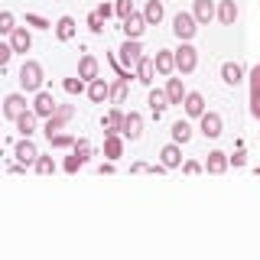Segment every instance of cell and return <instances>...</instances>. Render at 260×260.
<instances>
[{"instance_id":"obj_4","label":"cell","mask_w":260,"mask_h":260,"mask_svg":"<svg viewBox=\"0 0 260 260\" xmlns=\"http://www.w3.org/2000/svg\"><path fill=\"white\" fill-rule=\"evenodd\" d=\"M173 32L182 39V43H189L195 32H199V20H195L192 13H176L173 16Z\"/></svg>"},{"instance_id":"obj_16","label":"cell","mask_w":260,"mask_h":260,"mask_svg":"<svg viewBox=\"0 0 260 260\" xmlns=\"http://www.w3.org/2000/svg\"><path fill=\"white\" fill-rule=\"evenodd\" d=\"M215 10H218L215 0H195V4H192V16L199 20V26H205V23L215 20Z\"/></svg>"},{"instance_id":"obj_8","label":"cell","mask_w":260,"mask_h":260,"mask_svg":"<svg viewBox=\"0 0 260 260\" xmlns=\"http://www.w3.org/2000/svg\"><path fill=\"white\" fill-rule=\"evenodd\" d=\"M32 111H36L43 120H46V117H52V114L59 111V104H55L52 91H46V88H43V91H36V98H32Z\"/></svg>"},{"instance_id":"obj_15","label":"cell","mask_w":260,"mask_h":260,"mask_svg":"<svg viewBox=\"0 0 260 260\" xmlns=\"http://www.w3.org/2000/svg\"><path fill=\"white\" fill-rule=\"evenodd\" d=\"M250 117L260 120V65L250 69Z\"/></svg>"},{"instance_id":"obj_42","label":"cell","mask_w":260,"mask_h":260,"mask_svg":"<svg viewBox=\"0 0 260 260\" xmlns=\"http://www.w3.org/2000/svg\"><path fill=\"white\" fill-rule=\"evenodd\" d=\"M88 29H91V32H94V36H98V32H104V20H101V16H98L94 10H91V13H88Z\"/></svg>"},{"instance_id":"obj_30","label":"cell","mask_w":260,"mask_h":260,"mask_svg":"<svg viewBox=\"0 0 260 260\" xmlns=\"http://www.w3.org/2000/svg\"><path fill=\"white\" fill-rule=\"evenodd\" d=\"M143 16H146V23H150V26H159V23H162V0H146Z\"/></svg>"},{"instance_id":"obj_13","label":"cell","mask_w":260,"mask_h":260,"mask_svg":"<svg viewBox=\"0 0 260 260\" xmlns=\"http://www.w3.org/2000/svg\"><path fill=\"white\" fill-rule=\"evenodd\" d=\"M85 94L91 98L94 104H104V101H108V98H111V85H108V81H104L101 75H98V78H91V81H88Z\"/></svg>"},{"instance_id":"obj_40","label":"cell","mask_w":260,"mask_h":260,"mask_svg":"<svg viewBox=\"0 0 260 260\" xmlns=\"http://www.w3.org/2000/svg\"><path fill=\"white\" fill-rule=\"evenodd\" d=\"M13 46H10V39H7V43H0V69H7V65H10V59H13Z\"/></svg>"},{"instance_id":"obj_32","label":"cell","mask_w":260,"mask_h":260,"mask_svg":"<svg viewBox=\"0 0 260 260\" xmlns=\"http://www.w3.org/2000/svg\"><path fill=\"white\" fill-rule=\"evenodd\" d=\"M124 98H127V78H117L111 85V98H108V101L111 104H124Z\"/></svg>"},{"instance_id":"obj_28","label":"cell","mask_w":260,"mask_h":260,"mask_svg":"<svg viewBox=\"0 0 260 260\" xmlns=\"http://www.w3.org/2000/svg\"><path fill=\"white\" fill-rule=\"evenodd\" d=\"M241 78H244L241 62H224V65H221V81H224V85H238Z\"/></svg>"},{"instance_id":"obj_2","label":"cell","mask_w":260,"mask_h":260,"mask_svg":"<svg viewBox=\"0 0 260 260\" xmlns=\"http://www.w3.org/2000/svg\"><path fill=\"white\" fill-rule=\"evenodd\" d=\"M173 59H176V72L179 75H192L199 69V49L192 43H182L179 49H173Z\"/></svg>"},{"instance_id":"obj_20","label":"cell","mask_w":260,"mask_h":260,"mask_svg":"<svg viewBox=\"0 0 260 260\" xmlns=\"http://www.w3.org/2000/svg\"><path fill=\"white\" fill-rule=\"evenodd\" d=\"M104 156H108L111 162L124 156V137L120 134H104Z\"/></svg>"},{"instance_id":"obj_41","label":"cell","mask_w":260,"mask_h":260,"mask_svg":"<svg viewBox=\"0 0 260 260\" xmlns=\"http://www.w3.org/2000/svg\"><path fill=\"white\" fill-rule=\"evenodd\" d=\"M72 150H75V153H78V156L85 159V162L91 159V153H94V150H91V143H88V140H75V146H72Z\"/></svg>"},{"instance_id":"obj_12","label":"cell","mask_w":260,"mask_h":260,"mask_svg":"<svg viewBox=\"0 0 260 260\" xmlns=\"http://www.w3.org/2000/svg\"><path fill=\"white\" fill-rule=\"evenodd\" d=\"M13 156H16V162H23V166H32V162H36V156H39V150H36V143H32L29 137H23V140L16 143Z\"/></svg>"},{"instance_id":"obj_5","label":"cell","mask_w":260,"mask_h":260,"mask_svg":"<svg viewBox=\"0 0 260 260\" xmlns=\"http://www.w3.org/2000/svg\"><path fill=\"white\" fill-rule=\"evenodd\" d=\"M72 114H75V108L72 104H59V111L52 114V117H46V124H43V134L46 137H52V134H59V130L72 120Z\"/></svg>"},{"instance_id":"obj_1","label":"cell","mask_w":260,"mask_h":260,"mask_svg":"<svg viewBox=\"0 0 260 260\" xmlns=\"http://www.w3.org/2000/svg\"><path fill=\"white\" fill-rule=\"evenodd\" d=\"M43 81H46V75H43V65H39L36 59H26L20 65V88L26 94L43 91Z\"/></svg>"},{"instance_id":"obj_6","label":"cell","mask_w":260,"mask_h":260,"mask_svg":"<svg viewBox=\"0 0 260 260\" xmlns=\"http://www.w3.org/2000/svg\"><path fill=\"white\" fill-rule=\"evenodd\" d=\"M199 120H202V124H199V130L208 137V140L221 137V130H224V120H221V114H218V111H205Z\"/></svg>"},{"instance_id":"obj_9","label":"cell","mask_w":260,"mask_h":260,"mask_svg":"<svg viewBox=\"0 0 260 260\" xmlns=\"http://www.w3.org/2000/svg\"><path fill=\"white\" fill-rule=\"evenodd\" d=\"M0 111H4V117H7V120H16L23 111H26V94H23V91L7 94V98H4V108H0Z\"/></svg>"},{"instance_id":"obj_43","label":"cell","mask_w":260,"mask_h":260,"mask_svg":"<svg viewBox=\"0 0 260 260\" xmlns=\"http://www.w3.org/2000/svg\"><path fill=\"white\" fill-rule=\"evenodd\" d=\"M202 169H205V162H195V159H185V162H182V173H189V176L202 173Z\"/></svg>"},{"instance_id":"obj_14","label":"cell","mask_w":260,"mask_h":260,"mask_svg":"<svg viewBox=\"0 0 260 260\" xmlns=\"http://www.w3.org/2000/svg\"><path fill=\"white\" fill-rule=\"evenodd\" d=\"M10 46H13V52L16 55H26L29 49H32V36H29V29L26 26H16L10 32Z\"/></svg>"},{"instance_id":"obj_18","label":"cell","mask_w":260,"mask_h":260,"mask_svg":"<svg viewBox=\"0 0 260 260\" xmlns=\"http://www.w3.org/2000/svg\"><path fill=\"white\" fill-rule=\"evenodd\" d=\"M153 75H156V65H153L150 55H143V59L134 65V78L140 81V85H153Z\"/></svg>"},{"instance_id":"obj_29","label":"cell","mask_w":260,"mask_h":260,"mask_svg":"<svg viewBox=\"0 0 260 260\" xmlns=\"http://www.w3.org/2000/svg\"><path fill=\"white\" fill-rule=\"evenodd\" d=\"M169 134H173V140L182 146V143L192 140V124H189V120H176V124L169 127Z\"/></svg>"},{"instance_id":"obj_25","label":"cell","mask_w":260,"mask_h":260,"mask_svg":"<svg viewBox=\"0 0 260 260\" xmlns=\"http://www.w3.org/2000/svg\"><path fill=\"white\" fill-rule=\"evenodd\" d=\"M162 91H166V98H169V104H173V108H176V104L182 108V101H185V88H182V78H169Z\"/></svg>"},{"instance_id":"obj_17","label":"cell","mask_w":260,"mask_h":260,"mask_svg":"<svg viewBox=\"0 0 260 260\" xmlns=\"http://www.w3.org/2000/svg\"><path fill=\"white\" fill-rule=\"evenodd\" d=\"M101 127H104V134H120V127H124V111H120V104H114L101 117Z\"/></svg>"},{"instance_id":"obj_23","label":"cell","mask_w":260,"mask_h":260,"mask_svg":"<svg viewBox=\"0 0 260 260\" xmlns=\"http://www.w3.org/2000/svg\"><path fill=\"white\" fill-rule=\"evenodd\" d=\"M215 16H218V23H224V26H234V20H238V4H234V0H221Z\"/></svg>"},{"instance_id":"obj_24","label":"cell","mask_w":260,"mask_h":260,"mask_svg":"<svg viewBox=\"0 0 260 260\" xmlns=\"http://www.w3.org/2000/svg\"><path fill=\"white\" fill-rule=\"evenodd\" d=\"M153 65H156L159 75H173L176 72V59H173V49H159L156 59H153Z\"/></svg>"},{"instance_id":"obj_19","label":"cell","mask_w":260,"mask_h":260,"mask_svg":"<svg viewBox=\"0 0 260 260\" xmlns=\"http://www.w3.org/2000/svg\"><path fill=\"white\" fill-rule=\"evenodd\" d=\"M228 162H231V156H228V153H221V150H211V153H208V159H205V173H211V176H221L224 169H228Z\"/></svg>"},{"instance_id":"obj_45","label":"cell","mask_w":260,"mask_h":260,"mask_svg":"<svg viewBox=\"0 0 260 260\" xmlns=\"http://www.w3.org/2000/svg\"><path fill=\"white\" fill-rule=\"evenodd\" d=\"M130 169H134V173H150L153 166H146V162H134V166H130Z\"/></svg>"},{"instance_id":"obj_27","label":"cell","mask_w":260,"mask_h":260,"mask_svg":"<svg viewBox=\"0 0 260 260\" xmlns=\"http://www.w3.org/2000/svg\"><path fill=\"white\" fill-rule=\"evenodd\" d=\"M146 104H150V111H153V117H159L162 111L166 108H173V104H169V98H166V91H150V98H146Z\"/></svg>"},{"instance_id":"obj_44","label":"cell","mask_w":260,"mask_h":260,"mask_svg":"<svg viewBox=\"0 0 260 260\" xmlns=\"http://www.w3.org/2000/svg\"><path fill=\"white\" fill-rule=\"evenodd\" d=\"M94 13L101 16V20H111V16H114V4H101V7H98Z\"/></svg>"},{"instance_id":"obj_39","label":"cell","mask_w":260,"mask_h":260,"mask_svg":"<svg viewBox=\"0 0 260 260\" xmlns=\"http://www.w3.org/2000/svg\"><path fill=\"white\" fill-rule=\"evenodd\" d=\"M26 26H36V29H52V23L39 13H26Z\"/></svg>"},{"instance_id":"obj_37","label":"cell","mask_w":260,"mask_h":260,"mask_svg":"<svg viewBox=\"0 0 260 260\" xmlns=\"http://www.w3.org/2000/svg\"><path fill=\"white\" fill-rule=\"evenodd\" d=\"M130 13H134V0H114V16L127 20Z\"/></svg>"},{"instance_id":"obj_33","label":"cell","mask_w":260,"mask_h":260,"mask_svg":"<svg viewBox=\"0 0 260 260\" xmlns=\"http://www.w3.org/2000/svg\"><path fill=\"white\" fill-rule=\"evenodd\" d=\"M49 146H55V150H72V146H75V137L72 134H52L49 137Z\"/></svg>"},{"instance_id":"obj_34","label":"cell","mask_w":260,"mask_h":260,"mask_svg":"<svg viewBox=\"0 0 260 260\" xmlns=\"http://www.w3.org/2000/svg\"><path fill=\"white\" fill-rule=\"evenodd\" d=\"M32 169H36L39 176H49V173H55V159H52V156H43V153H39L36 162H32Z\"/></svg>"},{"instance_id":"obj_21","label":"cell","mask_w":260,"mask_h":260,"mask_svg":"<svg viewBox=\"0 0 260 260\" xmlns=\"http://www.w3.org/2000/svg\"><path fill=\"white\" fill-rule=\"evenodd\" d=\"M159 156H162V166H166V169L182 166V150H179V143H176V140L162 146V150H159Z\"/></svg>"},{"instance_id":"obj_31","label":"cell","mask_w":260,"mask_h":260,"mask_svg":"<svg viewBox=\"0 0 260 260\" xmlns=\"http://www.w3.org/2000/svg\"><path fill=\"white\" fill-rule=\"evenodd\" d=\"M52 29H55V36H59L62 43H69V39L75 36V16H62V20L55 23Z\"/></svg>"},{"instance_id":"obj_35","label":"cell","mask_w":260,"mask_h":260,"mask_svg":"<svg viewBox=\"0 0 260 260\" xmlns=\"http://www.w3.org/2000/svg\"><path fill=\"white\" fill-rule=\"evenodd\" d=\"M16 29V16L10 10H0V36H10Z\"/></svg>"},{"instance_id":"obj_11","label":"cell","mask_w":260,"mask_h":260,"mask_svg":"<svg viewBox=\"0 0 260 260\" xmlns=\"http://www.w3.org/2000/svg\"><path fill=\"white\" fill-rule=\"evenodd\" d=\"M146 26H150V23H146V16L134 10V13L124 20V36H127V39H140L143 32H146Z\"/></svg>"},{"instance_id":"obj_3","label":"cell","mask_w":260,"mask_h":260,"mask_svg":"<svg viewBox=\"0 0 260 260\" xmlns=\"http://www.w3.org/2000/svg\"><path fill=\"white\" fill-rule=\"evenodd\" d=\"M143 59V46H140V39H124V46L117 49V62L124 65V69L134 72V65Z\"/></svg>"},{"instance_id":"obj_10","label":"cell","mask_w":260,"mask_h":260,"mask_svg":"<svg viewBox=\"0 0 260 260\" xmlns=\"http://www.w3.org/2000/svg\"><path fill=\"white\" fill-rule=\"evenodd\" d=\"M39 120H43V117H39L32 108H26L20 117L13 120V124H16V130H20V137H32V134H36V127H39Z\"/></svg>"},{"instance_id":"obj_36","label":"cell","mask_w":260,"mask_h":260,"mask_svg":"<svg viewBox=\"0 0 260 260\" xmlns=\"http://www.w3.org/2000/svg\"><path fill=\"white\" fill-rule=\"evenodd\" d=\"M62 88H65L69 94H81V91L88 88V81L81 78V75H78V78H65V81H62Z\"/></svg>"},{"instance_id":"obj_26","label":"cell","mask_w":260,"mask_h":260,"mask_svg":"<svg viewBox=\"0 0 260 260\" xmlns=\"http://www.w3.org/2000/svg\"><path fill=\"white\" fill-rule=\"evenodd\" d=\"M98 72H101V65H98L94 55H81V59H78V75L85 78V81L98 78Z\"/></svg>"},{"instance_id":"obj_7","label":"cell","mask_w":260,"mask_h":260,"mask_svg":"<svg viewBox=\"0 0 260 260\" xmlns=\"http://www.w3.org/2000/svg\"><path fill=\"white\" fill-rule=\"evenodd\" d=\"M120 137H124V140H140L143 137V117L137 111H130V114H124V127H120Z\"/></svg>"},{"instance_id":"obj_22","label":"cell","mask_w":260,"mask_h":260,"mask_svg":"<svg viewBox=\"0 0 260 260\" xmlns=\"http://www.w3.org/2000/svg\"><path fill=\"white\" fill-rule=\"evenodd\" d=\"M182 108H185V114H189V117H202V114H205V98H202L199 91H185Z\"/></svg>"},{"instance_id":"obj_38","label":"cell","mask_w":260,"mask_h":260,"mask_svg":"<svg viewBox=\"0 0 260 260\" xmlns=\"http://www.w3.org/2000/svg\"><path fill=\"white\" fill-rule=\"evenodd\" d=\"M81 166H85V159H81L75 150H72V156H65V162H62V169H65V173H78Z\"/></svg>"}]
</instances>
